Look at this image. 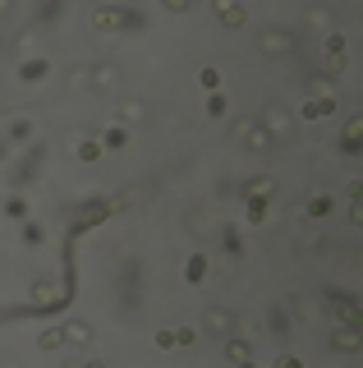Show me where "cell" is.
I'll use <instances>...</instances> for the list:
<instances>
[{
    "label": "cell",
    "instance_id": "obj_1",
    "mask_svg": "<svg viewBox=\"0 0 363 368\" xmlns=\"http://www.w3.org/2000/svg\"><path fill=\"white\" fill-rule=\"evenodd\" d=\"M88 19H92V28H97V33H138V28L147 23L143 14L129 10V5H97Z\"/></svg>",
    "mask_w": 363,
    "mask_h": 368
},
{
    "label": "cell",
    "instance_id": "obj_2",
    "mask_svg": "<svg viewBox=\"0 0 363 368\" xmlns=\"http://www.w3.org/2000/svg\"><path fill=\"white\" fill-rule=\"evenodd\" d=\"M258 51L262 56H272V60H281V56H295L299 51V37H295V28H258Z\"/></svg>",
    "mask_w": 363,
    "mask_h": 368
},
{
    "label": "cell",
    "instance_id": "obj_3",
    "mask_svg": "<svg viewBox=\"0 0 363 368\" xmlns=\"http://www.w3.org/2000/svg\"><path fill=\"white\" fill-rule=\"evenodd\" d=\"M327 313L336 318V327H359V300H354V290H327Z\"/></svg>",
    "mask_w": 363,
    "mask_h": 368
},
{
    "label": "cell",
    "instance_id": "obj_4",
    "mask_svg": "<svg viewBox=\"0 0 363 368\" xmlns=\"http://www.w3.org/2000/svg\"><path fill=\"white\" fill-rule=\"evenodd\" d=\"M198 332L216 336V341H230V336L239 332V318H235L230 309H221V304H212V309L202 313V327H198Z\"/></svg>",
    "mask_w": 363,
    "mask_h": 368
},
{
    "label": "cell",
    "instance_id": "obj_5",
    "mask_svg": "<svg viewBox=\"0 0 363 368\" xmlns=\"http://www.w3.org/2000/svg\"><path fill=\"white\" fill-rule=\"evenodd\" d=\"M235 138H239L249 152H276L272 134H267L262 124H258V115H249V120H235Z\"/></svg>",
    "mask_w": 363,
    "mask_h": 368
},
{
    "label": "cell",
    "instance_id": "obj_6",
    "mask_svg": "<svg viewBox=\"0 0 363 368\" xmlns=\"http://www.w3.org/2000/svg\"><path fill=\"white\" fill-rule=\"evenodd\" d=\"M258 124H262L267 134H272V143H281V138H286L290 129H295V115H290L286 106H267V111L258 115Z\"/></svg>",
    "mask_w": 363,
    "mask_h": 368
},
{
    "label": "cell",
    "instance_id": "obj_7",
    "mask_svg": "<svg viewBox=\"0 0 363 368\" xmlns=\"http://www.w3.org/2000/svg\"><path fill=\"white\" fill-rule=\"evenodd\" d=\"M327 346L336 350V355H359V346H363V336H359V327H331V336H327Z\"/></svg>",
    "mask_w": 363,
    "mask_h": 368
},
{
    "label": "cell",
    "instance_id": "obj_8",
    "mask_svg": "<svg viewBox=\"0 0 363 368\" xmlns=\"http://www.w3.org/2000/svg\"><path fill=\"white\" fill-rule=\"evenodd\" d=\"M212 14H216V23H225V28H249V10L235 5V0H216Z\"/></svg>",
    "mask_w": 363,
    "mask_h": 368
},
{
    "label": "cell",
    "instance_id": "obj_9",
    "mask_svg": "<svg viewBox=\"0 0 363 368\" xmlns=\"http://www.w3.org/2000/svg\"><path fill=\"white\" fill-rule=\"evenodd\" d=\"M221 346H225V364H230V368L253 364V346H249L244 336H230V341H221Z\"/></svg>",
    "mask_w": 363,
    "mask_h": 368
},
{
    "label": "cell",
    "instance_id": "obj_10",
    "mask_svg": "<svg viewBox=\"0 0 363 368\" xmlns=\"http://www.w3.org/2000/svg\"><path fill=\"white\" fill-rule=\"evenodd\" d=\"M138 286H143V263L133 258V263H124V304H138Z\"/></svg>",
    "mask_w": 363,
    "mask_h": 368
},
{
    "label": "cell",
    "instance_id": "obj_11",
    "mask_svg": "<svg viewBox=\"0 0 363 368\" xmlns=\"http://www.w3.org/2000/svg\"><path fill=\"white\" fill-rule=\"evenodd\" d=\"M331 111H336V97H304V106H299L304 120H327Z\"/></svg>",
    "mask_w": 363,
    "mask_h": 368
},
{
    "label": "cell",
    "instance_id": "obj_12",
    "mask_svg": "<svg viewBox=\"0 0 363 368\" xmlns=\"http://www.w3.org/2000/svg\"><path fill=\"white\" fill-rule=\"evenodd\" d=\"M46 74H51V60H46V56H28L19 65V78H23V83H42Z\"/></svg>",
    "mask_w": 363,
    "mask_h": 368
},
{
    "label": "cell",
    "instance_id": "obj_13",
    "mask_svg": "<svg viewBox=\"0 0 363 368\" xmlns=\"http://www.w3.org/2000/svg\"><path fill=\"white\" fill-rule=\"evenodd\" d=\"M65 346H74V350H88L92 346V327L88 323H65Z\"/></svg>",
    "mask_w": 363,
    "mask_h": 368
},
{
    "label": "cell",
    "instance_id": "obj_14",
    "mask_svg": "<svg viewBox=\"0 0 363 368\" xmlns=\"http://www.w3.org/2000/svg\"><path fill=\"white\" fill-rule=\"evenodd\" d=\"M97 143H101V152H124V147H129V129H124V124H110Z\"/></svg>",
    "mask_w": 363,
    "mask_h": 368
},
{
    "label": "cell",
    "instance_id": "obj_15",
    "mask_svg": "<svg viewBox=\"0 0 363 368\" xmlns=\"http://www.w3.org/2000/svg\"><path fill=\"white\" fill-rule=\"evenodd\" d=\"M184 281L188 286H202V281H207V253H188L184 258Z\"/></svg>",
    "mask_w": 363,
    "mask_h": 368
},
{
    "label": "cell",
    "instance_id": "obj_16",
    "mask_svg": "<svg viewBox=\"0 0 363 368\" xmlns=\"http://www.w3.org/2000/svg\"><path fill=\"white\" fill-rule=\"evenodd\" d=\"M322 51H327L331 74H336V69H341V60H345V33H327V37H322Z\"/></svg>",
    "mask_w": 363,
    "mask_h": 368
},
{
    "label": "cell",
    "instance_id": "obj_17",
    "mask_svg": "<svg viewBox=\"0 0 363 368\" xmlns=\"http://www.w3.org/2000/svg\"><path fill=\"white\" fill-rule=\"evenodd\" d=\"M304 212H309V221H327V216L336 212V198H331V193H313Z\"/></svg>",
    "mask_w": 363,
    "mask_h": 368
},
{
    "label": "cell",
    "instance_id": "obj_18",
    "mask_svg": "<svg viewBox=\"0 0 363 368\" xmlns=\"http://www.w3.org/2000/svg\"><path fill=\"white\" fill-rule=\"evenodd\" d=\"M359 129H363V120L350 115V120H345V134H341V152L345 156H359Z\"/></svg>",
    "mask_w": 363,
    "mask_h": 368
},
{
    "label": "cell",
    "instance_id": "obj_19",
    "mask_svg": "<svg viewBox=\"0 0 363 368\" xmlns=\"http://www.w3.org/2000/svg\"><path fill=\"white\" fill-rule=\"evenodd\" d=\"M221 249L230 258H244V244H239V230H235L230 221H221Z\"/></svg>",
    "mask_w": 363,
    "mask_h": 368
},
{
    "label": "cell",
    "instance_id": "obj_20",
    "mask_svg": "<svg viewBox=\"0 0 363 368\" xmlns=\"http://www.w3.org/2000/svg\"><path fill=\"white\" fill-rule=\"evenodd\" d=\"M74 156L92 166V161H101V143H97V138H78V143H74Z\"/></svg>",
    "mask_w": 363,
    "mask_h": 368
},
{
    "label": "cell",
    "instance_id": "obj_21",
    "mask_svg": "<svg viewBox=\"0 0 363 368\" xmlns=\"http://www.w3.org/2000/svg\"><path fill=\"white\" fill-rule=\"evenodd\" d=\"M37 346L42 350H65V327H46V332H37Z\"/></svg>",
    "mask_w": 363,
    "mask_h": 368
},
{
    "label": "cell",
    "instance_id": "obj_22",
    "mask_svg": "<svg viewBox=\"0 0 363 368\" xmlns=\"http://www.w3.org/2000/svg\"><path fill=\"white\" fill-rule=\"evenodd\" d=\"M120 120H124V124L147 120V106H143V101H124V106H120Z\"/></svg>",
    "mask_w": 363,
    "mask_h": 368
},
{
    "label": "cell",
    "instance_id": "obj_23",
    "mask_svg": "<svg viewBox=\"0 0 363 368\" xmlns=\"http://www.w3.org/2000/svg\"><path fill=\"white\" fill-rule=\"evenodd\" d=\"M198 83H202L207 92H221V69H216V65H202V69H198Z\"/></svg>",
    "mask_w": 363,
    "mask_h": 368
},
{
    "label": "cell",
    "instance_id": "obj_24",
    "mask_svg": "<svg viewBox=\"0 0 363 368\" xmlns=\"http://www.w3.org/2000/svg\"><path fill=\"white\" fill-rule=\"evenodd\" d=\"M5 216H14V221H28V203H23L19 193H10V198H5Z\"/></svg>",
    "mask_w": 363,
    "mask_h": 368
},
{
    "label": "cell",
    "instance_id": "obj_25",
    "mask_svg": "<svg viewBox=\"0 0 363 368\" xmlns=\"http://www.w3.org/2000/svg\"><path fill=\"white\" fill-rule=\"evenodd\" d=\"M23 244H28V249H37V244H42V240H46V230H42V226H37V221H23Z\"/></svg>",
    "mask_w": 363,
    "mask_h": 368
},
{
    "label": "cell",
    "instance_id": "obj_26",
    "mask_svg": "<svg viewBox=\"0 0 363 368\" xmlns=\"http://www.w3.org/2000/svg\"><path fill=\"white\" fill-rule=\"evenodd\" d=\"M244 207H249V221L253 226L267 221V198H244Z\"/></svg>",
    "mask_w": 363,
    "mask_h": 368
},
{
    "label": "cell",
    "instance_id": "obj_27",
    "mask_svg": "<svg viewBox=\"0 0 363 368\" xmlns=\"http://www.w3.org/2000/svg\"><path fill=\"white\" fill-rule=\"evenodd\" d=\"M225 111H230V101H225V92H207V115H216V120H221Z\"/></svg>",
    "mask_w": 363,
    "mask_h": 368
},
{
    "label": "cell",
    "instance_id": "obj_28",
    "mask_svg": "<svg viewBox=\"0 0 363 368\" xmlns=\"http://www.w3.org/2000/svg\"><path fill=\"white\" fill-rule=\"evenodd\" d=\"M198 336H202L198 327H175V350H179V346L188 350V346H193V341H198Z\"/></svg>",
    "mask_w": 363,
    "mask_h": 368
},
{
    "label": "cell",
    "instance_id": "obj_29",
    "mask_svg": "<svg viewBox=\"0 0 363 368\" xmlns=\"http://www.w3.org/2000/svg\"><path fill=\"white\" fill-rule=\"evenodd\" d=\"M10 138H14V143H28V138H33V124H28V120H14L10 124Z\"/></svg>",
    "mask_w": 363,
    "mask_h": 368
},
{
    "label": "cell",
    "instance_id": "obj_30",
    "mask_svg": "<svg viewBox=\"0 0 363 368\" xmlns=\"http://www.w3.org/2000/svg\"><path fill=\"white\" fill-rule=\"evenodd\" d=\"M156 350H175V327H165V332H156Z\"/></svg>",
    "mask_w": 363,
    "mask_h": 368
},
{
    "label": "cell",
    "instance_id": "obj_31",
    "mask_svg": "<svg viewBox=\"0 0 363 368\" xmlns=\"http://www.w3.org/2000/svg\"><path fill=\"white\" fill-rule=\"evenodd\" d=\"M37 19H42V23H51V19H60V5H55V0H46L42 10H37Z\"/></svg>",
    "mask_w": 363,
    "mask_h": 368
},
{
    "label": "cell",
    "instance_id": "obj_32",
    "mask_svg": "<svg viewBox=\"0 0 363 368\" xmlns=\"http://www.w3.org/2000/svg\"><path fill=\"white\" fill-rule=\"evenodd\" d=\"M286 327H290V323H286V309H272V332L286 336Z\"/></svg>",
    "mask_w": 363,
    "mask_h": 368
},
{
    "label": "cell",
    "instance_id": "obj_33",
    "mask_svg": "<svg viewBox=\"0 0 363 368\" xmlns=\"http://www.w3.org/2000/svg\"><path fill=\"white\" fill-rule=\"evenodd\" d=\"M276 368H309V364H304L299 355H281V359H276Z\"/></svg>",
    "mask_w": 363,
    "mask_h": 368
},
{
    "label": "cell",
    "instance_id": "obj_34",
    "mask_svg": "<svg viewBox=\"0 0 363 368\" xmlns=\"http://www.w3.org/2000/svg\"><path fill=\"white\" fill-rule=\"evenodd\" d=\"M165 10H170V14H188L193 5H188V0H165Z\"/></svg>",
    "mask_w": 363,
    "mask_h": 368
},
{
    "label": "cell",
    "instance_id": "obj_35",
    "mask_svg": "<svg viewBox=\"0 0 363 368\" xmlns=\"http://www.w3.org/2000/svg\"><path fill=\"white\" fill-rule=\"evenodd\" d=\"M78 368H110L106 359H88V364H78Z\"/></svg>",
    "mask_w": 363,
    "mask_h": 368
},
{
    "label": "cell",
    "instance_id": "obj_36",
    "mask_svg": "<svg viewBox=\"0 0 363 368\" xmlns=\"http://www.w3.org/2000/svg\"><path fill=\"white\" fill-rule=\"evenodd\" d=\"M0 14H10V0H0Z\"/></svg>",
    "mask_w": 363,
    "mask_h": 368
},
{
    "label": "cell",
    "instance_id": "obj_37",
    "mask_svg": "<svg viewBox=\"0 0 363 368\" xmlns=\"http://www.w3.org/2000/svg\"><path fill=\"white\" fill-rule=\"evenodd\" d=\"M5 152H10V147H5V138H0V161H5Z\"/></svg>",
    "mask_w": 363,
    "mask_h": 368
},
{
    "label": "cell",
    "instance_id": "obj_38",
    "mask_svg": "<svg viewBox=\"0 0 363 368\" xmlns=\"http://www.w3.org/2000/svg\"><path fill=\"white\" fill-rule=\"evenodd\" d=\"M0 56H5V37H0Z\"/></svg>",
    "mask_w": 363,
    "mask_h": 368
},
{
    "label": "cell",
    "instance_id": "obj_39",
    "mask_svg": "<svg viewBox=\"0 0 363 368\" xmlns=\"http://www.w3.org/2000/svg\"><path fill=\"white\" fill-rule=\"evenodd\" d=\"M244 368H258V364H244Z\"/></svg>",
    "mask_w": 363,
    "mask_h": 368
},
{
    "label": "cell",
    "instance_id": "obj_40",
    "mask_svg": "<svg viewBox=\"0 0 363 368\" xmlns=\"http://www.w3.org/2000/svg\"><path fill=\"white\" fill-rule=\"evenodd\" d=\"M65 368H78V364H65Z\"/></svg>",
    "mask_w": 363,
    "mask_h": 368
}]
</instances>
